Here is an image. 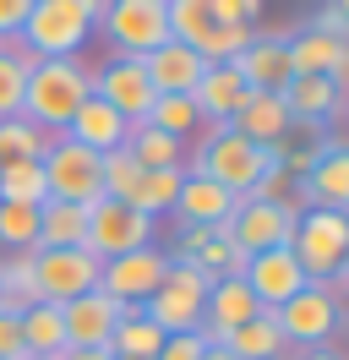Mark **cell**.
<instances>
[{"instance_id": "41", "label": "cell", "mask_w": 349, "mask_h": 360, "mask_svg": "<svg viewBox=\"0 0 349 360\" xmlns=\"http://www.w3.org/2000/svg\"><path fill=\"white\" fill-rule=\"evenodd\" d=\"M39 240V207L0 202V251H33Z\"/></svg>"}, {"instance_id": "47", "label": "cell", "mask_w": 349, "mask_h": 360, "mask_svg": "<svg viewBox=\"0 0 349 360\" xmlns=\"http://www.w3.org/2000/svg\"><path fill=\"white\" fill-rule=\"evenodd\" d=\"M65 6H77V11H82V17H87V22H93V27H99V11H104V6H109V0H65Z\"/></svg>"}, {"instance_id": "21", "label": "cell", "mask_w": 349, "mask_h": 360, "mask_svg": "<svg viewBox=\"0 0 349 360\" xmlns=\"http://www.w3.org/2000/svg\"><path fill=\"white\" fill-rule=\"evenodd\" d=\"M289 49V77H333L344 88V71H349V39H327L317 27H305L295 39H284Z\"/></svg>"}, {"instance_id": "48", "label": "cell", "mask_w": 349, "mask_h": 360, "mask_svg": "<svg viewBox=\"0 0 349 360\" xmlns=\"http://www.w3.org/2000/svg\"><path fill=\"white\" fill-rule=\"evenodd\" d=\"M55 360H115L109 349H61Z\"/></svg>"}, {"instance_id": "12", "label": "cell", "mask_w": 349, "mask_h": 360, "mask_svg": "<svg viewBox=\"0 0 349 360\" xmlns=\"http://www.w3.org/2000/svg\"><path fill=\"white\" fill-rule=\"evenodd\" d=\"M33 278H39V300L65 306V300H77V295L99 290V257L87 246L33 251Z\"/></svg>"}, {"instance_id": "23", "label": "cell", "mask_w": 349, "mask_h": 360, "mask_svg": "<svg viewBox=\"0 0 349 360\" xmlns=\"http://www.w3.org/2000/svg\"><path fill=\"white\" fill-rule=\"evenodd\" d=\"M235 71L246 77L251 93H284L289 82V49L279 33H251V44L235 55Z\"/></svg>"}, {"instance_id": "6", "label": "cell", "mask_w": 349, "mask_h": 360, "mask_svg": "<svg viewBox=\"0 0 349 360\" xmlns=\"http://www.w3.org/2000/svg\"><path fill=\"white\" fill-rule=\"evenodd\" d=\"M99 27L115 44V55H153L170 44V0H109L99 11Z\"/></svg>"}, {"instance_id": "18", "label": "cell", "mask_w": 349, "mask_h": 360, "mask_svg": "<svg viewBox=\"0 0 349 360\" xmlns=\"http://www.w3.org/2000/svg\"><path fill=\"white\" fill-rule=\"evenodd\" d=\"M251 316H262V300L240 278H218L213 290H208V300H202V328H196V338L213 349V344H224V338L235 333L240 322H251Z\"/></svg>"}, {"instance_id": "14", "label": "cell", "mask_w": 349, "mask_h": 360, "mask_svg": "<svg viewBox=\"0 0 349 360\" xmlns=\"http://www.w3.org/2000/svg\"><path fill=\"white\" fill-rule=\"evenodd\" d=\"M164 273H170V251L142 246V251H126V257L99 262V290H104L109 300H120V306H142V300L164 284Z\"/></svg>"}, {"instance_id": "13", "label": "cell", "mask_w": 349, "mask_h": 360, "mask_svg": "<svg viewBox=\"0 0 349 360\" xmlns=\"http://www.w3.org/2000/svg\"><path fill=\"white\" fill-rule=\"evenodd\" d=\"M170 262H191L208 284H218V278H240L246 251L229 240V229H224V224H213V229H208V224H180Z\"/></svg>"}, {"instance_id": "1", "label": "cell", "mask_w": 349, "mask_h": 360, "mask_svg": "<svg viewBox=\"0 0 349 360\" xmlns=\"http://www.w3.org/2000/svg\"><path fill=\"white\" fill-rule=\"evenodd\" d=\"M170 39H180L208 66H218L251 44V22H240L229 0H170Z\"/></svg>"}, {"instance_id": "33", "label": "cell", "mask_w": 349, "mask_h": 360, "mask_svg": "<svg viewBox=\"0 0 349 360\" xmlns=\"http://www.w3.org/2000/svg\"><path fill=\"white\" fill-rule=\"evenodd\" d=\"M65 349V322H61V306H27L22 311V355H61Z\"/></svg>"}, {"instance_id": "49", "label": "cell", "mask_w": 349, "mask_h": 360, "mask_svg": "<svg viewBox=\"0 0 349 360\" xmlns=\"http://www.w3.org/2000/svg\"><path fill=\"white\" fill-rule=\"evenodd\" d=\"M229 6L240 11V22H257L262 17V0H229Z\"/></svg>"}, {"instance_id": "4", "label": "cell", "mask_w": 349, "mask_h": 360, "mask_svg": "<svg viewBox=\"0 0 349 360\" xmlns=\"http://www.w3.org/2000/svg\"><path fill=\"white\" fill-rule=\"evenodd\" d=\"M289 251L305 268L311 284L333 278L338 268H349V219L344 207H300L295 219V235H289Z\"/></svg>"}, {"instance_id": "26", "label": "cell", "mask_w": 349, "mask_h": 360, "mask_svg": "<svg viewBox=\"0 0 349 360\" xmlns=\"http://www.w3.org/2000/svg\"><path fill=\"white\" fill-rule=\"evenodd\" d=\"M284 110H289V120L327 126L333 115L344 110V88H338L333 77H289V82H284Z\"/></svg>"}, {"instance_id": "8", "label": "cell", "mask_w": 349, "mask_h": 360, "mask_svg": "<svg viewBox=\"0 0 349 360\" xmlns=\"http://www.w3.org/2000/svg\"><path fill=\"white\" fill-rule=\"evenodd\" d=\"M273 322H279L289 349H317V344H333V333L344 328V306L322 284H305L300 295H289L279 311H273Z\"/></svg>"}, {"instance_id": "20", "label": "cell", "mask_w": 349, "mask_h": 360, "mask_svg": "<svg viewBox=\"0 0 349 360\" xmlns=\"http://www.w3.org/2000/svg\"><path fill=\"white\" fill-rule=\"evenodd\" d=\"M61 136L82 142L87 153H115V148H126L131 120H126V115H115L104 98H99V93H87L82 104H77V115L65 120V131H61Z\"/></svg>"}, {"instance_id": "46", "label": "cell", "mask_w": 349, "mask_h": 360, "mask_svg": "<svg viewBox=\"0 0 349 360\" xmlns=\"http://www.w3.org/2000/svg\"><path fill=\"white\" fill-rule=\"evenodd\" d=\"M289 360H344L333 344H317V349H289Z\"/></svg>"}, {"instance_id": "3", "label": "cell", "mask_w": 349, "mask_h": 360, "mask_svg": "<svg viewBox=\"0 0 349 360\" xmlns=\"http://www.w3.org/2000/svg\"><path fill=\"white\" fill-rule=\"evenodd\" d=\"M87 93H93V71L71 55V60H33L27 88H22V120L44 126L49 136L65 131V120L77 115Z\"/></svg>"}, {"instance_id": "32", "label": "cell", "mask_w": 349, "mask_h": 360, "mask_svg": "<svg viewBox=\"0 0 349 360\" xmlns=\"http://www.w3.org/2000/svg\"><path fill=\"white\" fill-rule=\"evenodd\" d=\"M131 158L142 164V169H186V142L170 131H158V126H148V120H137L126 136Z\"/></svg>"}, {"instance_id": "9", "label": "cell", "mask_w": 349, "mask_h": 360, "mask_svg": "<svg viewBox=\"0 0 349 360\" xmlns=\"http://www.w3.org/2000/svg\"><path fill=\"white\" fill-rule=\"evenodd\" d=\"M44 186H49V197L55 202H82L93 207L104 197V180H99V153H87L82 142H71V136H55L49 148H44Z\"/></svg>"}, {"instance_id": "34", "label": "cell", "mask_w": 349, "mask_h": 360, "mask_svg": "<svg viewBox=\"0 0 349 360\" xmlns=\"http://www.w3.org/2000/svg\"><path fill=\"white\" fill-rule=\"evenodd\" d=\"M0 306H6V311H27V306H39L33 251H6V257H0Z\"/></svg>"}, {"instance_id": "29", "label": "cell", "mask_w": 349, "mask_h": 360, "mask_svg": "<svg viewBox=\"0 0 349 360\" xmlns=\"http://www.w3.org/2000/svg\"><path fill=\"white\" fill-rule=\"evenodd\" d=\"M61 246H87V207L82 202H39V240L33 251H61Z\"/></svg>"}, {"instance_id": "7", "label": "cell", "mask_w": 349, "mask_h": 360, "mask_svg": "<svg viewBox=\"0 0 349 360\" xmlns=\"http://www.w3.org/2000/svg\"><path fill=\"white\" fill-rule=\"evenodd\" d=\"M208 278L191 268V262H170V273H164V284L142 300V316L148 322H158L164 333H196L202 328V300H208Z\"/></svg>"}, {"instance_id": "45", "label": "cell", "mask_w": 349, "mask_h": 360, "mask_svg": "<svg viewBox=\"0 0 349 360\" xmlns=\"http://www.w3.org/2000/svg\"><path fill=\"white\" fill-rule=\"evenodd\" d=\"M33 0H0V39H17V27L27 22Z\"/></svg>"}, {"instance_id": "40", "label": "cell", "mask_w": 349, "mask_h": 360, "mask_svg": "<svg viewBox=\"0 0 349 360\" xmlns=\"http://www.w3.org/2000/svg\"><path fill=\"white\" fill-rule=\"evenodd\" d=\"M180 180H186V169H148L142 186H137V197H131V207H142L148 219L174 213V191H180Z\"/></svg>"}, {"instance_id": "5", "label": "cell", "mask_w": 349, "mask_h": 360, "mask_svg": "<svg viewBox=\"0 0 349 360\" xmlns=\"http://www.w3.org/2000/svg\"><path fill=\"white\" fill-rule=\"evenodd\" d=\"M87 33H93V22L77 6H65V0H33L27 22L17 27V44L33 60H71L87 44Z\"/></svg>"}, {"instance_id": "39", "label": "cell", "mask_w": 349, "mask_h": 360, "mask_svg": "<svg viewBox=\"0 0 349 360\" xmlns=\"http://www.w3.org/2000/svg\"><path fill=\"white\" fill-rule=\"evenodd\" d=\"M49 197V186H44V164H0V202H27L39 207Z\"/></svg>"}, {"instance_id": "10", "label": "cell", "mask_w": 349, "mask_h": 360, "mask_svg": "<svg viewBox=\"0 0 349 360\" xmlns=\"http://www.w3.org/2000/svg\"><path fill=\"white\" fill-rule=\"evenodd\" d=\"M153 224L142 207L131 202H115V197H99V202L87 207V251L109 262V257H126V251H142L153 246Z\"/></svg>"}, {"instance_id": "42", "label": "cell", "mask_w": 349, "mask_h": 360, "mask_svg": "<svg viewBox=\"0 0 349 360\" xmlns=\"http://www.w3.org/2000/svg\"><path fill=\"white\" fill-rule=\"evenodd\" d=\"M311 27L327 33V39H344V33H349V0H327L322 11L311 17Z\"/></svg>"}, {"instance_id": "2", "label": "cell", "mask_w": 349, "mask_h": 360, "mask_svg": "<svg viewBox=\"0 0 349 360\" xmlns=\"http://www.w3.org/2000/svg\"><path fill=\"white\" fill-rule=\"evenodd\" d=\"M186 169H191V175L218 180V186H224V191H235V197H246V191L257 186V175L279 169V164H273V148L246 142L235 126H202L196 148L186 153Z\"/></svg>"}, {"instance_id": "16", "label": "cell", "mask_w": 349, "mask_h": 360, "mask_svg": "<svg viewBox=\"0 0 349 360\" xmlns=\"http://www.w3.org/2000/svg\"><path fill=\"white\" fill-rule=\"evenodd\" d=\"M240 284L262 300V311H279L289 295H300L311 278L305 268L295 262V251L289 246H273V251H257V257H246V268H240Z\"/></svg>"}, {"instance_id": "25", "label": "cell", "mask_w": 349, "mask_h": 360, "mask_svg": "<svg viewBox=\"0 0 349 360\" xmlns=\"http://www.w3.org/2000/svg\"><path fill=\"white\" fill-rule=\"evenodd\" d=\"M142 71H148L153 93H196L208 60H202L196 49H186L180 39H170V44H158L153 55H142Z\"/></svg>"}, {"instance_id": "22", "label": "cell", "mask_w": 349, "mask_h": 360, "mask_svg": "<svg viewBox=\"0 0 349 360\" xmlns=\"http://www.w3.org/2000/svg\"><path fill=\"white\" fill-rule=\"evenodd\" d=\"M246 93H251V88H246V77L235 71V60H218V66L202 71L191 104H196V115H202V126H229L235 110L246 104Z\"/></svg>"}, {"instance_id": "28", "label": "cell", "mask_w": 349, "mask_h": 360, "mask_svg": "<svg viewBox=\"0 0 349 360\" xmlns=\"http://www.w3.org/2000/svg\"><path fill=\"white\" fill-rule=\"evenodd\" d=\"M333 142H338V136H327V126L295 120V126H289V131H284L279 142H273V164H279V169H284L289 180H300L305 169H311V164H317V158H322L327 148H333Z\"/></svg>"}, {"instance_id": "11", "label": "cell", "mask_w": 349, "mask_h": 360, "mask_svg": "<svg viewBox=\"0 0 349 360\" xmlns=\"http://www.w3.org/2000/svg\"><path fill=\"white\" fill-rule=\"evenodd\" d=\"M295 219H300L295 197H284V202H251V197H240L224 229H229V240H235L246 257H257V251L289 246V235H295Z\"/></svg>"}, {"instance_id": "43", "label": "cell", "mask_w": 349, "mask_h": 360, "mask_svg": "<svg viewBox=\"0 0 349 360\" xmlns=\"http://www.w3.org/2000/svg\"><path fill=\"white\" fill-rule=\"evenodd\" d=\"M0 360H22V311L0 306Z\"/></svg>"}, {"instance_id": "51", "label": "cell", "mask_w": 349, "mask_h": 360, "mask_svg": "<svg viewBox=\"0 0 349 360\" xmlns=\"http://www.w3.org/2000/svg\"><path fill=\"white\" fill-rule=\"evenodd\" d=\"M22 360H55V355H22Z\"/></svg>"}, {"instance_id": "35", "label": "cell", "mask_w": 349, "mask_h": 360, "mask_svg": "<svg viewBox=\"0 0 349 360\" xmlns=\"http://www.w3.org/2000/svg\"><path fill=\"white\" fill-rule=\"evenodd\" d=\"M27 71H33V55H27L17 39H0V120H17L22 115Z\"/></svg>"}, {"instance_id": "31", "label": "cell", "mask_w": 349, "mask_h": 360, "mask_svg": "<svg viewBox=\"0 0 349 360\" xmlns=\"http://www.w3.org/2000/svg\"><path fill=\"white\" fill-rule=\"evenodd\" d=\"M224 349H229L235 360H284V355H289V344H284L273 311H262V316H251V322H240L235 333L224 338Z\"/></svg>"}, {"instance_id": "44", "label": "cell", "mask_w": 349, "mask_h": 360, "mask_svg": "<svg viewBox=\"0 0 349 360\" xmlns=\"http://www.w3.org/2000/svg\"><path fill=\"white\" fill-rule=\"evenodd\" d=\"M202 355H208V344L196 333H174V338H164V349L153 360H202Z\"/></svg>"}, {"instance_id": "37", "label": "cell", "mask_w": 349, "mask_h": 360, "mask_svg": "<svg viewBox=\"0 0 349 360\" xmlns=\"http://www.w3.org/2000/svg\"><path fill=\"white\" fill-rule=\"evenodd\" d=\"M55 136L44 131V126H33V120H0V164H33V158H44V148H49Z\"/></svg>"}, {"instance_id": "30", "label": "cell", "mask_w": 349, "mask_h": 360, "mask_svg": "<svg viewBox=\"0 0 349 360\" xmlns=\"http://www.w3.org/2000/svg\"><path fill=\"white\" fill-rule=\"evenodd\" d=\"M164 328L158 322H148L142 316V306H126V316L115 322V333H109V355L115 360H153L158 349H164Z\"/></svg>"}, {"instance_id": "50", "label": "cell", "mask_w": 349, "mask_h": 360, "mask_svg": "<svg viewBox=\"0 0 349 360\" xmlns=\"http://www.w3.org/2000/svg\"><path fill=\"white\" fill-rule=\"evenodd\" d=\"M202 360H235V355H229L224 344H213V349H208V355H202Z\"/></svg>"}, {"instance_id": "19", "label": "cell", "mask_w": 349, "mask_h": 360, "mask_svg": "<svg viewBox=\"0 0 349 360\" xmlns=\"http://www.w3.org/2000/svg\"><path fill=\"white\" fill-rule=\"evenodd\" d=\"M349 202V148L333 142L300 180H295V207H344Z\"/></svg>"}, {"instance_id": "27", "label": "cell", "mask_w": 349, "mask_h": 360, "mask_svg": "<svg viewBox=\"0 0 349 360\" xmlns=\"http://www.w3.org/2000/svg\"><path fill=\"white\" fill-rule=\"evenodd\" d=\"M246 142H257V148H273L295 120H289V110H284V93H246V104L235 110V120H229Z\"/></svg>"}, {"instance_id": "24", "label": "cell", "mask_w": 349, "mask_h": 360, "mask_svg": "<svg viewBox=\"0 0 349 360\" xmlns=\"http://www.w3.org/2000/svg\"><path fill=\"white\" fill-rule=\"evenodd\" d=\"M235 191H224L218 180H208V175H191L186 169V180H180V191H174V219L180 224H229V213H235Z\"/></svg>"}, {"instance_id": "38", "label": "cell", "mask_w": 349, "mask_h": 360, "mask_svg": "<svg viewBox=\"0 0 349 360\" xmlns=\"http://www.w3.org/2000/svg\"><path fill=\"white\" fill-rule=\"evenodd\" d=\"M142 164L131 158V148H115V153H99V180H104V197L115 202H131L137 197V186H142Z\"/></svg>"}, {"instance_id": "52", "label": "cell", "mask_w": 349, "mask_h": 360, "mask_svg": "<svg viewBox=\"0 0 349 360\" xmlns=\"http://www.w3.org/2000/svg\"><path fill=\"white\" fill-rule=\"evenodd\" d=\"M284 360H289V355H284Z\"/></svg>"}, {"instance_id": "15", "label": "cell", "mask_w": 349, "mask_h": 360, "mask_svg": "<svg viewBox=\"0 0 349 360\" xmlns=\"http://www.w3.org/2000/svg\"><path fill=\"white\" fill-rule=\"evenodd\" d=\"M93 93H99L115 115H126L131 126H137V120H148L153 98H158L137 55H115V60H104V66L93 71Z\"/></svg>"}, {"instance_id": "17", "label": "cell", "mask_w": 349, "mask_h": 360, "mask_svg": "<svg viewBox=\"0 0 349 360\" xmlns=\"http://www.w3.org/2000/svg\"><path fill=\"white\" fill-rule=\"evenodd\" d=\"M126 316L120 300H109L104 290H87L77 300L61 306V322H65V349H109V333L115 322Z\"/></svg>"}, {"instance_id": "36", "label": "cell", "mask_w": 349, "mask_h": 360, "mask_svg": "<svg viewBox=\"0 0 349 360\" xmlns=\"http://www.w3.org/2000/svg\"><path fill=\"white\" fill-rule=\"evenodd\" d=\"M148 126L180 136V142H191V136L202 131V115H196L191 93H158V98H153V110H148Z\"/></svg>"}]
</instances>
